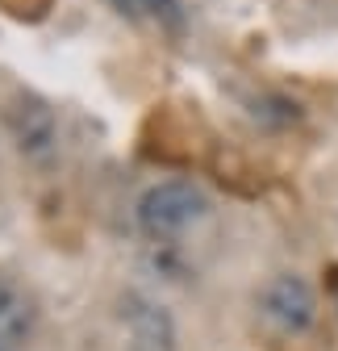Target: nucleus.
Listing matches in <instances>:
<instances>
[{"instance_id":"f257e3e1","label":"nucleus","mask_w":338,"mask_h":351,"mask_svg":"<svg viewBox=\"0 0 338 351\" xmlns=\"http://www.w3.org/2000/svg\"><path fill=\"white\" fill-rule=\"evenodd\" d=\"M209 209L205 193L184 184V180H167V184H155L142 201H138V222L151 239H172L180 230H188L192 222H200Z\"/></svg>"},{"instance_id":"f03ea898","label":"nucleus","mask_w":338,"mask_h":351,"mask_svg":"<svg viewBox=\"0 0 338 351\" xmlns=\"http://www.w3.org/2000/svg\"><path fill=\"white\" fill-rule=\"evenodd\" d=\"M313 289L301 276H276L263 289V314L280 326V330H305L313 322Z\"/></svg>"},{"instance_id":"7ed1b4c3","label":"nucleus","mask_w":338,"mask_h":351,"mask_svg":"<svg viewBox=\"0 0 338 351\" xmlns=\"http://www.w3.org/2000/svg\"><path fill=\"white\" fill-rule=\"evenodd\" d=\"M130 339H134V351H172V318L163 310L146 301H130Z\"/></svg>"},{"instance_id":"20e7f679","label":"nucleus","mask_w":338,"mask_h":351,"mask_svg":"<svg viewBox=\"0 0 338 351\" xmlns=\"http://www.w3.org/2000/svg\"><path fill=\"white\" fill-rule=\"evenodd\" d=\"M25 335H29V301L13 285L0 280V351L17 347Z\"/></svg>"},{"instance_id":"39448f33","label":"nucleus","mask_w":338,"mask_h":351,"mask_svg":"<svg viewBox=\"0 0 338 351\" xmlns=\"http://www.w3.org/2000/svg\"><path fill=\"white\" fill-rule=\"evenodd\" d=\"M109 5L125 17H167L172 13V0H109Z\"/></svg>"}]
</instances>
